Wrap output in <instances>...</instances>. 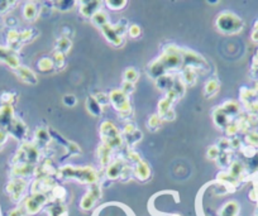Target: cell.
Segmentation results:
<instances>
[{
  "mask_svg": "<svg viewBox=\"0 0 258 216\" xmlns=\"http://www.w3.org/2000/svg\"><path fill=\"white\" fill-rule=\"evenodd\" d=\"M238 17L233 16L232 19H230V22L228 21V16L227 13L222 14V16H219V19H218V27H219V29H222L223 32H230V33H233V32H237L239 31V29L237 28L238 27Z\"/></svg>",
  "mask_w": 258,
  "mask_h": 216,
  "instance_id": "6da1fadb",
  "label": "cell"
},
{
  "mask_svg": "<svg viewBox=\"0 0 258 216\" xmlns=\"http://www.w3.org/2000/svg\"><path fill=\"white\" fill-rule=\"evenodd\" d=\"M137 76H138L137 71L131 67V68L126 69L125 72V81H129V84H133L136 80H137Z\"/></svg>",
  "mask_w": 258,
  "mask_h": 216,
  "instance_id": "7a4b0ae2",
  "label": "cell"
},
{
  "mask_svg": "<svg viewBox=\"0 0 258 216\" xmlns=\"http://www.w3.org/2000/svg\"><path fill=\"white\" fill-rule=\"evenodd\" d=\"M138 31L141 32V27L136 26V24H135V26H132V28H131V31H129V32H131V36H132V37H137L138 36V34H137Z\"/></svg>",
  "mask_w": 258,
  "mask_h": 216,
  "instance_id": "3957f363",
  "label": "cell"
}]
</instances>
